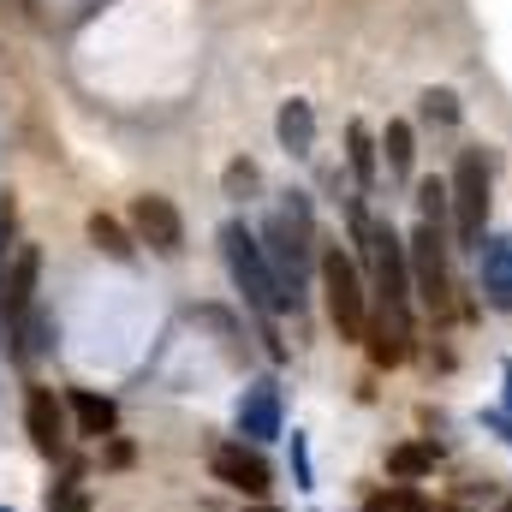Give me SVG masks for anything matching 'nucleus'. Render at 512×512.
<instances>
[{
    "label": "nucleus",
    "mask_w": 512,
    "mask_h": 512,
    "mask_svg": "<svg viewBox=\"0 0 512 512\" xmlns=\"http://www.w3.org/2000/svg\"><path fill=\"white\" fill-rule=\"evenodd\" d=\"M268 245V268H274V286H280V310L292 304H304V268H310V209H304V197L292 191V203H286V215H274L268 221V233H262Z\"/></svg>",
    "instance_id": "obj_1"
},
{
    "label": "nucleus",
    "mask_w": 512,
    "mask_h": 512,
    "mask_svg": "<svg viewBox=\"0 0 512 512\" xmlns=\"http://www.w3.org/2000/svg\"><path fill=\"white\" fill-rule=\"evenodd\" d=\"M447 203H453L459 251H483V233H489V155L483 149H459L453 179H447Z\"/></svg>",
    "instance_id": "obj_2"
},
{
    "label": "nucleus",
    "mask_w": 512,
    "mask_h": 512,
    "mask_svg": "<svg viewBox=\"0 0 512 512\" xmlns=\"http://www.w3.org/2000/svg\"><path fill=\"white\" fill-rule=\"evenodd\" d=\"M322 292H328V316H334L340 340H364V328H370V292H364L358 262L340 245L322 251Z\"/></svg>",
    "instance_id": "obj_3"
},
{
    "label": "nucleus",
    "mask_w": 512,
    "mask_h": 512,
    "mask_svg": "<svg viewBox=\"0 0 512 512\" xmlns=\"http://www.w3.org/2000/svg\"><path fill=\"white\" fill-rule=\"evenodd\" d=\"M405 256H411V292L435 316H447L453 310V274H447V239H441V227L417 221V233L405 239Z\"/></svg>",
    "instance_id": "obj_4"
},
{
    "label": "nucleus",
    "mask_w": 512,
    "mask_h": 512,
    "mask_svg": "<svg viewBox=\"0 0 512 512\" xmlns=\"http://www.w3.org/2000/svg\"><path fill=\"white\" fill-rule=\"evenodd\" d=\"M221 251H227V268H233V280H239V292L251 298L256 310H280V286H274V268H268V256L256 245L251 233L233 221V227H221Z\"/></svg>",
    "instance_id": "obj_5"
},
{
    "label": "nucleus",
    "mask_w": 512,
    "mask_h": 512,
    "mask_svg": "<svg viewBox=\"0 0 512 512\" xmlns=\"http://www.w3.org/2000/svg\"><path fill=\"white\" fill-rule=\"evenodd\" d=\"M131 227H137V239L149 245L155 256H179L185 251V221H179V209H173V197H137L131 203Z\"/></svg>",
    "instance_id": "obj_6"
},
{
    "label": "nucleus",
    "mask_w": 512,
    "mask_h": 512,
    "mask_svg": "<svg viewBox=\"0 0 512 512\" xmlns=\"http://www.w3.org/2000/svg\"><path fill=\"white\" fill-rule=\"evenodd\" d=\"M209 471L227 483V489H239V495H268L274 489V471H268V459L245 447V441H221L215 453H209Z\"/></svg>",
    "instance_id": "obj_7"
},
{
    "label": "nucleus",
    "mask_w": 512,
    "mask_h": 512,
    "mask_svg": "<svg viewBox=\"0 0 512 512\" xmlns=\"http://www.w3.org/2000/svg\"><path fill=\"white\" fill-rule=\"evenodd\" d=\"M24 429H30V441H36L42 459H60V453H66V411H60L54 387H30V399H24Z\"/></svg>",
    "instance_id": "obj_8"
},
{
    "label": "nucleus",
    "mask_w": 512,
    "mask_h": 512,
    "mask_svg": "<svg viewBox=\"0 0 512 512\" xmlns=\"http://www.w3.org/2000/svg\"><path fill=\"white\" fill-rule=\"evenodd\" d=\"M364 346H370V358L393 370V364H405L411 358V316H399V310H370V328H364Z\"/></svg>",
    "instance_id": "obj_9"
},
{
    "label": "nucleus",
    "mask_w": 512,
    "mask_h": 512,
    "mask_svg": "<svg viewBox=\"0 0 512 512\" xmlns=\"http://www.w3.org/2000/svg\"><path fill=\"white\" fill-rule=\"evenodd\" d=\"M239 435L245 441H274L280 435V387L268 382H251L245 387V399H239Z\"/></svg>",
    "instance_id": "obj_10"
},
{
    "label": "nucleus",
    "mask_w": 512,
    "mask_h": 512,
    "mask_svg": "<svg viewBox=\"0 0 512 512\" xmlns=\"http://www.w3.org/2000/svg\"><path fill=\"white\" fill-rule=\"evenodd\" d=\"M483 292L489 310H512V233L483 239Z\"/></svg>",
    "instance_id": "obj_11"
},
{
    "label": "nucleus",
    "mask_w": 512,
    "mask_h": 512,
    "mask_svg": "<svg viewBox=\"0 0 512 512\" xmlns=\"http://www.w3.org/2000/svg\"><path fill=\"white\" fill-rule=\"evenodd\" d=\"M36 262H42V256L24 245V251H18V262H12V274H6V322H12V328H24V322H30V298H36Z\"/></svg>",
    "instance_id": "obj_12"
},
{
    "label": "nucleus",
    "mask_w": 512,
    "mask_h": 512,
    "mask_svg": "<svg viewBox=\"0 0 512 512\" xmlns=\"http://www.w3.org/2000/svg\"><path fill=\"white\" fill-rule=\"evenodd\" d=\"M72 417H78V435H114V423H120L114 399L108 393H90V387L72 393Z\"/></svg>",
    "instance_id": "obj_13"
},
{
    "label": "nucleus",
    "mask_w": 512,
    "mask_h": 512,
    "mask_svg": "<svg viewBox=\"0 0 512 512\" xmlns=\"http://www.w3.org/2000/svg\"><path fill=\"white\" fill-rule=\"evenodd\" d=\"M435 459H441V447H435V441H405V447H393V453H387V477H393V483H417V477H429V471H435Z\"/></svg>",
    "instance_id": "obj_14"
},
{
    "label": "nucleus",
    "mask_w": 512,
    "mask_h": 512,
    "mask_svg": "<svg viewBox=\"0 0 512 512\" xmlns=\"http://www.w3.org/2000/svg\"><path fill=\"white\" fill-rule=\"evenodd\" d=\"M274 131H280L286 155H310V149H316V114H310V102H286L280 120H274Z\"/></svg>",
    "instance_id": "obj_15"
},
{
    "label": "nucleus",
    "mask_w": 512,
    "mask_h": 512,
    "mask_svg": "<svg viewBox=\"0 0 512 512\" xmlns=\"http://www.w3.org/2000/svg\"><path fill=\"white\" fill-rule=\"evenodd\" d=\"M382 155H387V167L405 179L411 173V161H417V137H411V126L405 120H387V131H382Z\"/></svg>",
    "instance_id": "obj_16"
},
{
    "label": "nucleus",
    "mask_w": 512,
    "mask_h": 512,
    "mask_svg": "<svg viewBox=\"0 0 512 512\" xmlns=\"http://www.w3.org/2000/svg\"><path fill=\"white\" fill-rule=\"evenodd\" d=\"M364 512H435V507L423 501V489H417V483H387V489L370 495V507H364Z\"/></svg>",
    "instance_id": "obj_17"
},
{
    "label": "nucleus",
    "mask_w": 512,
    "mask_h": 512,
    "mask_svg": "<svg viewBox=\"0 0 512 512\" xmlns=\"http://www.w3.org/2000/svg\"><path fill=\"white\" fill-rule=\"evenodd\" d=\"M346 143H352V173H358V185H376V137H370V126L364 120H352L346 126Z\"/></svg>",
    "instance_id": "obj_18"
},
{
    "label": "nucleus",
    "mask_w": 512,
    "mask_h": 512,
    "mask_svg": "<svg viewBox=\"0 0 512 512\" xmlns=\"http://www.w3.org/2000/svg\"><path fill=\"white\" fill-rule=\"evenodd\" d=\"M90 239H96V251L120 256V262L131 256V239H126V227H120L114 215H90Z\"/></svg>",
    "instance_id": "obj_19"
},
{
    "label": "nucleus",
    "mask_w": 512,
    "mask_h": 512,
    "mask_svg": "<svg viewBox=\"0 0 512 512\" xmlns=\"http://www.w3.org/2000/svg\"><path fill=\"white\" fill-rule=\"evenodd\" d=\"M423 120L429 126H453L459 120V96L453 90H423Z\"/></svg>",
    "instance_id": "obj_20"
},
{
    "label": "nucleus",
    "mask_w": 512,
    "mask_h": 512,
    "mask_svg": "<svg viewBox=\"0 0 512 512\" xmlns=\"http://www.w3.org/2000/svg\"><path fill=\"white\" fill-rule=\"evenodd\" d=\"M417 203H423V221H429V227H441V221H447V209H453L441 179H423V185H417Z\"/></svg>",
    "instance_id": "obj_21"
},
{
    "label": "nucleus",
    "mask_w": 512,
    "mask_h": 512,
    "mask_svg": "<svg viewBox=\"0 0 512 512\" xmlns=\"http://www.w3.org/2000/svg\"><path fill=\"white\" fill-rule=\"evenodd\" d=\"M292 471H298V489H316V477H310V447H304V435H292Z\"/></svg>",
    "instance_id": "obj_22"
},
{
    "label": "nucleus",
    "mask_w": 512,
    "mask_h": 512,
    "mask_svg": "<svg viewBox=\"0 0 512 512\" xmlns=\"http://www.w3.org/2000/svg\"><path fill=\"white\" fill-rule=\"evenodd\" d=\"M256 185V167L251 161H233V167H227V191H251Z\"/></svg>",
    "instance_id": "obj_23"
},
{
    "label": "nucleus",
    "mask_w": 512,
    "mask_h": 512,
    "mask_svg": "<svg viewBox=\"0 0 512 512\" xmlns=\"http://www.w3.org/2000/svg\"><path fill=\"white\" fill-rule=\"evenodd\" d=\"M489 429H501V435H507V447H512V417H501V411H489Z\"/></svg>",
    "instance_id": "obj_24"
},
{
    "label": "nucleus",
    "mask_w": 512,
    "mask_h": 512,
    "mask_svg": "<svg viewBox=\"0 0 512 512\" xmlns=\"http://www.w3.org/2000/svg\"><path fill=\"white\" fill-rule=\"evenodd\" d=\"M507 405H512V364H507Z\"/></svg>",
    "instance_id": "obj_25"
},
{
    "label": "nucleus",
    "mask_w": 512,
    "mask_h": 512,
    "mask_svg": "<svg viewBox=\"0 0 512 512\" xmlns=\"http://www.w3.org/2000/svg\"><path fill=\"white\" fill-rule=\"evenodd\" d=\"M495 512H512V501H501V507H495Z\"/></svg>",
    "instance_id": "obj_26"
},
{
    "label": "nucleus",
    "mask_w": 512,
    "mask_h": 512,
    "mask_svg": "<svg viewBox=\"0 0 512 512\" xmlns=\"http://www.w3.org/2000/svg\"><path fill=\"white\" fill-rule=\"evenodd\" d=\"M251 512H274V507H251Z\"/></svg>",
    "instance_id": "obj_27"
},
{
    "label": "nucleus",
    "mask_w": 512,
    "mask_h": 512,
    "mask_svg": "<svg viewBox=\"0 0 512 512\" xmlns=\"http://www.w3.org/2000/svg\"><path fill=\"white\" fill-rule=\"evenodd\" d=\"M453 512H459V507H453Z\"/></svg>",
    "instance_id": "obj_28"
}]
</instances>
